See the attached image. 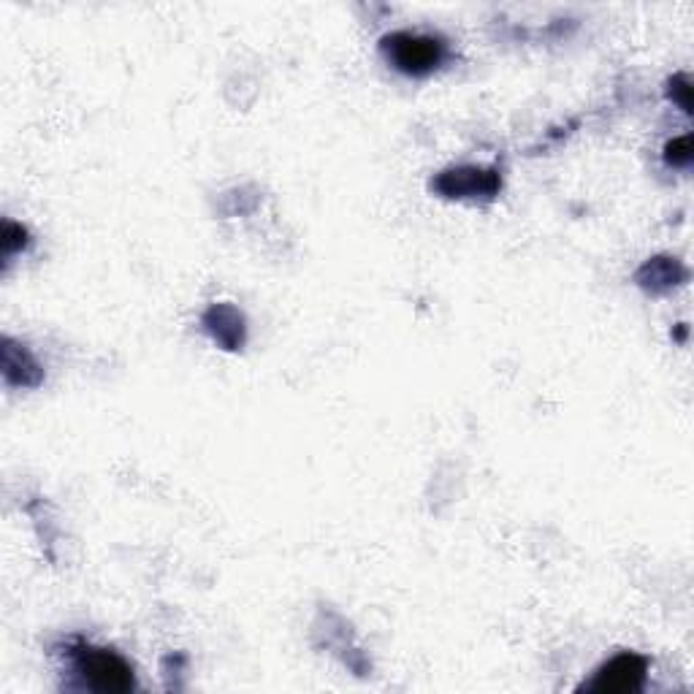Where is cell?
<instances>
[{"label": "cell", "instance_id": "6da1fadb", "mask_svg": "<svg viewBox=\"0 0 694 694\" xmlns=\"http://www.w3.org/2000/svg\"><path fill=\"white\" fill-rule=\"evenodd\" d=\"M380 52L405 76H429L447 60V41L434 33L394 31L380 41Z\"/></svg>", "mask_w": 694, "mask_h": 694}, {"label": "cell", "instance_id": "7a4b0ae2", "mask_svg": "<svg viewBox=\"0 0 694 694\" xmlns=\"http://www.w3.org/2000/svg\"><path fill=\"white\" fill-rule=\"evenodd\" d=\"M71 670L85 690L93 692H128L133 690V668L109 648L93 646V643H76L69 648Z\"/></svg>", "mask_w": 694, "mask_h": 694}, {"label": "cell", "instance_id": "3957f363", "mask_svg": "<svg viewBox=\"0 0 694 694\" xmlns=\"http://www.w3.org/2000/svg\"><path fill=\"white\" fill-rule=\"evenodd\" d=\"M648 662L641 654H619L610 662L602 665L595 673V679L589 684H584V690L589 692H615V694H630L637 692L646 681Z\"/></svg>", "mask_w": 694, "mask_h": 694}, {"label": "cell", "instance_id": "277c9868", "mask_svg": "<svg viewBox=\"0 0 694 694\" xmlns=\"http://www.w3.org/2000/svg\"><path fill=\"white\" fill-rule=\"evenodd\" d=\"M434 190H440L447 199H478V195L491 199L500 190V177H496V171L462 166V169L440 174L434 179Z\"/></svg>", "mask_w": 694, "mask_h": 694}, {"label": "cell", "instance_id": "5b68a950", "mask_svg": "<svg viewBox=\"0 0 694 694\" xmlns=\"http://www.w3.org/2000/svg\"><path fill=\"white\" fill-rule=\"evenodd\" d=\"M686 279V268L681 266L679 259H651L646 266L637 272V283L641 288L651 290V294H665V290L675 288Z\"/></svg>", "mask_w": 694, "mask_h": 694}, {"label": "cell", "instance_id": "8992f818", "mask_svg": "<svg viewBox=\"0 0 694 694\" xmlns=\"http://www.w3.org/2000/svg\"><path fill=\"white\" fill-rule=\"evenodd\" d=\"M204 323L212 332V337H215V343L226 347L242 345V334H244L242 315H239L234 307H215V310H210V315H206Z\"/></svg>", "mask_w": 694, "mask_h": 694}, {"label": "cell", "instance_id": "52a82bcc", "mask_svg": "<svg viewBox=\"0 0 694 694\" xmlns=\"http://www.w3.org/2000/svg\"><path fill=\"white\" fill-rule=\"evenodd\" d=\"M665 164L673 169H686L692 164V136H679L665 147Z\"/></svg>", "mask_w": 694, "mask_h": 694}, {"label": "cell", "instance_id": "ba28073f", "mask_svg": "<svg viewBox=\"0 0 694 694\" xmlns=\"http://www.w3.org/2000/svg\"><path fill=\"white\" fill-rule=\"evenodd\" d=\"M670 98H673L675 104L681 106V109L690 111V106H692V87H690V76H686V74L673 76V82H670Z\"/></svg>", "mask_w": 694, "mask_h": 694}]
</instances>
